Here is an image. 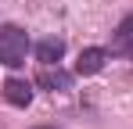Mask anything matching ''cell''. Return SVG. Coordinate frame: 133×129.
<instances>
[{"instance_id":"6da1fadb","label":"cell","mask_w":133,"mask_h":129,"mask_svg":"<svg viewBox=\"0 0 133 129\" xmlns=\"http://www.w3.org/2000/svg\"><path fill=\"white\" fill-rule=\"evenodd\" d=\"M25 54H29V32L15 22H4L0 25V64L18 68V64H25Z\"/></svg>"},{"instance_id":"7a4b0ae2","label":"cell","mask_w":133,"mask_h":129,"mask_svg":"<svg viewBox=\"0 0 133 129\" xmlns=\"http://www.w3.org/2000/svg\"><path fill=\"white\" fill-rule=\"evenodd\" d=\"M36 86L47 93H65V90H72V72H65L61 64H43L36 72Z\"/></svg>"},{"instance_id":"3957f363","label":"cell","mask_w":133,"mask_h":129,"mask_svg":"<svg viewBox=\"0 0 133 129\" xmlns=\"http://www.w3.org/2000/svg\"><path fill=\"white\" fill-rule=\"evenodd\" d=\"M108 54L111 58H133V11L115 25L111 43H108Z\"/></svg>"},{"instance_id":"277c9868","label":"cell","mask_w":133,"mask_h":129,"mask_svg":"<svg viewBox=\"0 0 133 129\" xmlns=\"http://www.w3.org/2000/svg\"><path fill=\"white\" fill-rule=\"evenodd\" d=\"M108 58H111L108 47H83L79 58H76V75H97Z\"/></svg>"},{"instance_id":"5b68a950","label":"cell","mask_w":133,"mask_h":129,"mask_svg":"<svg viewBox=\"0 0 133 129\" xmlns=\"http://www.w3.org/2000/svg\"><path fill=\"white\" fill-rule=\"evenodd\" d=\"M4 101H7L11 108H29V104H32V83L11 75V79L4 83Z\"/></svg>"},{"instance_id":"8992f818","label":"cell","mask_w":133,"mask_h":129,"mask_svg":"<svg viewBox=\"0 0 133 129\" xmlns=\"http://www.w3.org/2000/svg\"><path fill=\"white\" fill-rule=\"evenodd\" d=\"M61 58H65V40L47 36V40L36 43V61L40 64H61Z\"/></svg>"},{"instance_id":"52a82bcc","label":"cell","mask_w":133,"mask_h":129,"mask_svg":"<svg viewBox=\"0 0 133 129\" xmlns=\"http://www.w3.org/2000/svg\"><path fill=\"white\" fill-rule=\"evenodd\" d=\"M40 129H50V126H40Z\"/></svg>"}]
</instances>
